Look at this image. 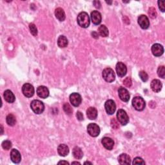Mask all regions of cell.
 <instances>
[{"mask_svg": "<svg viewBox=\"0 0 165 165\" xmlns=\"http://www.w3.org/2000/svg\"><path fill=\"white\" fill-rule=\"evenodd\" d=\"M77 21L78 25L81 27L84 28H88L90 25V17L88 14L85 12L80 13L77 16Z\"/></svg>", "mask_w": 165, "mask_h": 165, "instance_id": "6da1fadb", "label": "cell"}, {"mask_svg": "<svg viewBox=\"0 0 165 165\" xmlns=\"http://www.w3.org/2000/svg\"><path fill=\"white\" fill-rule=\"evenodd\" d=\"M63 110L66 114L71 115L72 114V112H73L72 108L69 103H65L64 104Z\"/></svg>", "mask_w": 165, "mask_h": 165, "instance_id": "f1b7e54d", "label": "cell"}, {"mask_svg": "<svg viewBox=\"0 0 165 165\" xmlns=\"http://www.w3.org/2000/svg\"><path fill=\"white\" fill-rule=\"evenodd\" d=\"M164 2L163 1H158V6H159V9L163 12V13H164Z\"/></svg>", "mask_w": 165, "mask_h": 165, "instance_id": "d590c367", "label": "cell"}, {"mask_svg": "<svg viewBox=\"0 0 165 165\" xmlns=\"http://www.w3.org/2000/svg\"><path fill=\"white\" fill-rule=\"evenodd\" d=\"M38 96L43 99H45L49 96V90L45 86H39L36 90Z\"/></svg>", "mask_w": 165, "mask_h": 165, "instance_id": "9a60e30c", "label": "cell"}, {"mask_svg": "<svg viewBox=\"0 0 165 165\" xmlns=\"http://www.w3.org/2000/svg\"><path fill=\"white\" fill-rule=\"evenodd\" d=\"M132 106L137 111H142L144 109L146 103L141 97H135L132 99Z\"/></svg>", "mask_w": 165, "mask_h": 165, "instance_id": "3957f363", "label": "cell"}, {"mask_svg": "<svg viewBox=\"0 0 165 165\" xmlns=\"http://www.w3.org/2000/svg\"><path fill=\"white\" fill-rule=\"evenodd\" d=\"M29 29L30 33H31L34 36H36L38 35V29L36 28V25L34 23H30L29 25Z\"/></svg>", "mask_w": 165, "mask_h": 165, "instance_id": "83f0119b", "label": "cell"}, {"mask_svg": "<svg viewBox=\"0 0 165 165\" xmlns=\"http://www.w3.org/2000/svg\"><path fill=\"white\" fill-rule=\"evenodd\" d=\"M84 164H92V163H90V162H85L84 163Z\"/></svg>", "mask_w": 165, "mask_h": 165, "instance_id": "b9f144b4", "label": "cell"}, {"mask_svg": "<svg viewBox=\"0 0 165 165\" xmlns=\"http://www.w3.org/2000/svg\"><path fill=\"white\" fill-rule=\"evenodd\" d=\"M103 77L108 83L113 82L115 79L114 70L111 68H107L103 71Z\"/></svg>", "mask_w": 165, "mask_h": 165, "instance_id": "277c9868", "label": "cell"}, {"mask_svg": "<svg viewBox=\"0 0 165 165\" xmlns=\"http://www.w3.org/2000/svg\"><path fill=\"white\" fill-rule=\"evenodd\" d=\"M150 86L152 90L154 91V92H159L161 90L163 85L159 80H158V79H154V80L151 82Z\"/></svg>", "mask_w": 165, "mask_h": 165, "instance_id": "ac0fdd59", "label": "cell"}, {"mask_svg": "<svg viewBox=\"0 0 165 165\" xmlns=\"http://www.w3.org/2000/svg\"><path fill=\"white\" fill-rule=\"evenodd\" d=\"M70 101L74 107H79L82 101L81 95L78 93H72L70 96Z\"/></svg>", "mask_w": 165, "mask_h": 165, "instance_id": "ba28073f", "label": "cell"}, {"mask_svg": "<svg viewBox=\"0 0 165 165\" xmlns=\"http://www.w3.org/2000/svg\"><path fill=\"white\" fill-rule=\"evenodd\" d=\"M76 117L77 118V119L79 121H83V114L81 112H79L78 111L76 114Z\"/></svg>", "mask_w": 165, "mask_h": 165, "instance_id": "8d00e7d4", "label": "cell"}, {"mask_svg": "<svg viewBox=\"0 0 165 165\" xmlns=\"http://www.w3.org/2000/svg\"><path fill=\"white\" fill-rule=\"evenodd\" d=\"M94 5L95 6V7L97 9H100L101 8V3L99 1H94L93 2Z\"/></svg>", "mask_w": 165, "mask_h": 165, "instance_id": "74e56055", "label": "cell"}, {"mask_svg": "<svg viewBox=\"0 0 165 165\" xmlns=\"http://www.w3.org/2000/svg\"><path fill=\"white\" fill-rule=\"evenodd\" d=\"M68 39L64 36H60L58 39V45L60 48H65L68 45Z\"/></svg>", "mask_w": 165, "mask_h": 165, "instance_id": "d4e9b609", "label": "cell"}, {"mask_svg": "<svg viewBox=\"0 0 165 165\" xmlns=\"http://www.w3.org/2000/svg\"><path fill=\"white\" fill-rule=\"evenodd\" d=\"M3 96L5 100L9 103H13L16 100V97L14 94L9 90H7L5 91Z\"/></svg>", "mask_w": 165, "mask_h": 165, "instance_id": "ffe728a7", "label": "cell"}, {"mask_svg": "<svg viewBox=\"0 0 165 165\" xmlns=\"http://www.w3.org/2000/svg\"><path fill=\"white\" fill-rule=\"evenodd\" d=\"M117 118L122 125H126L129 122V118L124 110H119L117 112Z\"/></svg>", "mask_w": 165, "mask_h": 165, "instance_id": "5b68a950", "label": "cell"}, {"mask_svg": "<svg viewBox=\"0 0 165 165\" xmlns=\"http://www.w3.org/2000/svg\"><path fill=\"white\" fill-rule=\"evenodd\" d=\"M72 154L76 159H81L83 157V151L80 148L78 147V146H76V147L74 148L72 151Z\"/></svg>", "mask_w": 165, "mask_h": 165, "instance_id": "cb8c5ba5", "label": "cell"}, {"mask_svg": "<svg viewBox=\"0 0 165 165\" xmlns=\"http://www.w3.org/2000/svg\"><path fill=\"white\" fill-rule=\"evenodd\" d=\"M90 17L94 25H99V24L101 23L102 20L101 14L97 10H94L93 12H92Z\"/></svg>", "mask_w": 165, "mask_h": 165, "instance_id": "5bb4252c", "label": "cell"}, {"mask_svg": "<svg viewBox=\"0 0 165 165\" xmlns=\"http://www.w3.org/2000/svg\"><path fill=\"white\" fill-rule=\"evenodd\" d=\"M55 16L60 21H63L66 18L65 12L62 8H58L56 9V10H55Z\"/></svg>", "mask_w": 165, "mask_h": 165, "instance_id": "603a6c76", "label": "cell"}, {"mask_svg": "<svg viewBox=\"0 0 165 165\" xmlns=\"http://www.w3.org/2000/svg\"><path fill=\"white\" fill-rule=\"evenodd\" d=\"M157 74L160 77L164 79L165 76V68L164 66H161L157 69Z\"/></svg>", "mask_w": 165, "mask_h": 165, "instance_id": "4dcf8cb0", "label": "cell"}, {"mask_svg": "<svg viewBox=\"0 0 165 165\" xmlns=\"http://www.w3.org/2000/svg\"><path fill=\"white\" fill-rule=\"evenodd\" d=\"M119 163L121 164H130L131 163L130 157L126 154H122L118 157Z\"/></svg>", "mask_w": 165, "mask_h": 165, "instance_id": "7402d4cb", "label": "cell"}, {"mask_svg": "<svg viewBox=\"0 0 165 165\" xmlns=\"http://www.w3.org/2000/svg\"><path fill=\"white\" fill-rule=\"evenodd\" d=\"M105 108L106 110V112L108 114L112 115L114 114L116 110L115 103L113 100L109 99L106 101L105 104Z\"/></svg>", "mask_w": 165, "mask_h": 165, "instance_id": "9c48e42d", "label": "cell"}, {"mask_svg": "<svg viewBox=\"0 0 165 165\" xmlns=\"http://www.w3.org/2000/svg\"><path fill=\"white\" fill-rule=\"evenodd\" d=\"M152 52L154 56L159 57L164 53V48L161 45L156 43L152 47Z\"/></svg>", "mask_w": 165, "mask_h": 165, "instance_id": "7c38bea8", "label": "cell"}, {"mask_svg": "<svg viewBox=\"0 0 165 165\" xmlns=\"http://www.w3.org/2000/svg\"><path fill=\"white\" fill-rule=\"evenodd\" d=\"M87 115L89 119L94 120L97 117V111L96 108L90 107L87 111Z\"/></svg>", "mask_w": 165, "mask_h": 165, "instance_id": "44dd1931", "label": "cell"}, {"mask_svg": "<svg viewBox=\"0 0 165 165\" xmlns=\"http://www.w3.org/2000/svg\"><path fill=\"white\" fill-rule=\"evenodd\" d=\"M22 92L27 97H31L34 94V88L31 84L25 83L22 87Z\"/></svg>", "mask_w": 165, "mask_h": 165, "instance_id": "52a82bcc", "label": "cell"}, {"mask_svg": "<svg viewBox=\"0 0 165 165\" xmlns=\"http://www.w3.org/2000/svg\"><path fill=\"white\" fill-rule=\"evenodd\" d=\"M118 94L121 100L124 102H128L129 101L130 94L126 88L123 87H120L118 90Z\"/></svg>", "mask_w": 165, "mask_h": 165, "instance_id": "4fadbf2b", "label": "cell"}, {"mask_svg": "<svg viewBox=\"0 0 165 165\" xmlns=\"http://www.w3.org/2000/svg\"><path fill=\"white\" fill-rule=\"evenodd\" d=\"M107 3H108V4H111L112 3V2H106Z\"/></svg>", "mask_w": 165, "mask_h": 165, "instance_id": "7bdbcfd3", "label": "cell"}, {"mask_svg": "<svg viewBox=\"0 0 165 165\" xmlns=\"http://www.w3.org/2000/svg\"><path fill=\"white\" fill-rule=\"evenodd\" d=\"M58 164H69V163L68 162H67V161H59V162L58 163Z\"/></svg>", "mask_w": 165, "mask_h": 165, "instance_id": "ab89813d", "label": "cell"}, {"mask_svg": "<svg viewBox=\"0 0 165 165\" xmlns=\"http://www.w3.org/2000/svg\"><path fill=\"white\" fill-rule=\"evenodd\" d=\"M2 147L3 149H5L6 150H10V148L12 147V143L9 140H5L2 143Z\"/></svg>", "mask_w": 165, "mask_h": 165, "instance_id": "f546056e", "label": "cell"}, {"mask_svg": "<svg viewBox=\"0 0 165 165\" xmlns=\"http://www.w3.org/2000/svg\"><path fill=\"white\" fill-rule=\"evenodd\" d=\"M72 164H80L81 163H78V162H72Z\"/></svg>", "mask_w": 165, "mask_h": 165, "instance_id": "60d3db41", "label": "cell"}, {"mask_svg": "<svg viewBox=\"0 0 165 165\" xmlns=\"http://www.w3.org/2000/svg\"><path fill=\"white\" fill-rule=\"evenodd\" d=\"M101 143L103 145L104 147L108 150H112L114 146V141L111 138L108 137H103L101 140Z\"/></svg>", "mask_w": 165, "mask_h": 165, "instance_id": "2e32d148", "label": "cell"}, {"mask_svg": "<svg viewBox=\"0 0 165 165\" xmlns=\"http://www.w3.org/2000/svg\"><path fill=\"white\" fill-rule=\"evenodd\" d=\"M87 132L92 137H97L100 133V128L96 123H90L87 126Z\"/></svg>", "mask_w": 165, "mask_h": 165, "instance_id": "8992f818", "label": "cell"}, {"mask_svg": "<svg viewBox=\"0 0 165 165\" xmlns=\"http://www.w3.org/2000/svg\"><path fill=\"white\" fill-rule=\"evenodd\" d=\"M30 107H31L32 111L36 114H42L45 110L43 103L39 100H33L30 104Z\"/></svg>", "mask_w": 165, "mask_h": 165, "instance_id": "7a4b0ae2", "label": "cell"}, {"mask_svg": "<svg viewBox=\"0 0 165 165\" xmlns=\"http://www.w3.org/2000/svg\"><path fill=\"white\" fill-rule=\"evenodd\" d=\"M92 37L96 38V39H97L98 38V34H97V32H93L92 33Z\"/></svg>", "mask_w": 165, "mask_h": 165, "instance_id": "f35d334b", "label": "cell"}, {"mask_svg": "<svg viewBox=\"0 0 165 165\" xmlns=\"http://www.w3.org/2000/svg\"><path fill=\"white\" fill-rule=\"evenodd\" d=\"M123 84L125 87H128V88H130L132 87V80L131 79L130 77H126L125 80L123 81Z\"/></svg>", "mask_w": 165, "mask_h": 165, "instance_id": "e575fe53", "label": "cell"}, {"mask_svg": "<svg viewBox=\"0 0 165 165\" xmlns=\"http://www.w3.org/2000/svg\"><path fill=\"white\" fill-rule=\"evenodd\" d=\"M6 121H7V123L9 126H14L16 123V117L13 114H10L7 116Z\"/></svg>", "mask_w": 165, "mask_h": 165, "instance_id": "484cf974", "label": "cell"}, {"mask_svg": "<svg viewBox=\"0 0 165 165\" xmlns=\"http://www.w3.org/2000/svg\"><path fill=\"white\" fill-rule=\"evenodd\" d=\"M98 32L100 34L101 36H102V37H107V36H108V29L107 28V27L105 26V25H101L99 27V29H98Z\"/></svg>", "mask_w": 165, "mask_h": 165, "instance_id": "4316f807", "label": "cell"}, {"mask_svg": "<svg viewBox=\"0 0 165 165\" xmlns=\"http://www.w3.org/2000/svg\"><path fill=\"white\" fill-rule=\"evenodd\" d=\"M139 75L140 78L141 79V80L143 82H146V81H148V76L147 74V73H146V72H144V71H141V72H139Z\"/></svg>", "mask_w": 165, "mask_h": 165, "instance_id": "1f68e13d", "label": "cell"}, {"mask_svg": "<svg viewBox=\"0 0 165 165\" xmlns=\"http://www.w3.org/2000/svg\"><path fill=\"white\" fill-rule=\"evenodd\" d=\"M148 14L152 19H154L157 16V11L154 7H150L148 10Z\"/></svg>", "mask_w": 165, "mask_h": 165, "instance_id": "d6a6232c", "label": "cell"}, {"mask_svg": "<svg viewBox=\"0 0 165 165\" xmlns=\"http://www.w3.org/2000/svg\"><path fill=\"white\" fill-rule=\"evenodd\" d=\"M10 159L14 163L17 164L20 163L21 160V156L20 152L16 149H13L10 152Z\"/></svg>", "mask_w": 165, "mask_h": 165, "instance_id": "e0dca14e", "label": "cell"}, {"mask_svg": "<svg viewBox=\"0 0 165 165\" xmlns=\"http://www.w3.org/2000/svg\"><path fill=\"white\" fill-rule=\"evenodd\" d=\"M58 152L60 156L65 157L69 154V148L68 146H67L65 144H59L58 148Z\"/></svg>", "mask_w": 165, "mask_h": 165, "instance_id": "d6986e66", "label": "cell"}, {"mask_svg": "<svg viewBox=\"0 0 165 165\" xmlns=\"http://www.w3.org/2000/svg\"><path fill=\"white\" fill-rule=\"evenodd\" d=\"M116 72H117V74L119 77H124L127 72V68L126 66L122 62H118L116 65Z\"/></svg>", "mask_w": 165, "mask_h": 165, "instance_id": "30bf717a", "label": "cell"}, {"mask_svg": "<svg viewBox=\"0 0 165 165\" xmlns=\"http://www.w3.org/2000/svg\"><path fill=\"white\" fill-rule=\"evenodd\" d=\"M132 164H144L145 163H144V161H143V159L142 158L136 157L133 159Z\"/></svg>", "mask_w": 165, "mask_h": 165, "instance_id": "836d02e7", "label": "cell"}, {"mask_svg": "<svg viewBox=\"0 0 165 165\" xmlns=\"http://www.w3.org/2000/svg\"><path fill=\"white\" fill-rule=\"evenodd\" d=\"M138 23L143 29H147L150 26V21L147 16L141 15L138 17Z\"/></svg>", "mask_w": 165, "mask_h": 165, "instance_id": "8fae6325", "label": "cell"}]
</instances>
